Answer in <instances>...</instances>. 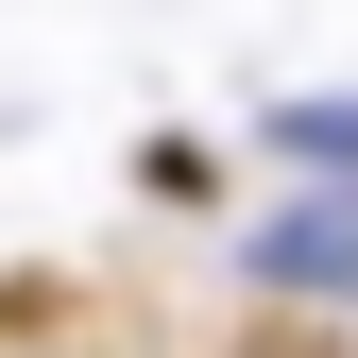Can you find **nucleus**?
<instances>
[{
	"label": "nucleus",
	"mask_w": 358,
	"mask_h": 358,
	"mask_svg": "<svg viewBox=\"0 0 358 358\" xmlns=\"http://www.w3.org/2000/svg\"><path fill=\"white\" fill-rule=\"evenodd\" d=\"M239 290H273V307H358V188H290V205L239 239Z\"/></svg>",
	"instance_id": "1"
},
{
	"label": "nucleus",
	"mask_w": 358,
	"mask_h": 358,
	"mask_svg": "<svg viewBox=\"0 0 358 358\" xmlns=\"http://www.w3.org/2000/svg\"><path fill=\"white\" fill-rule=\"evenodd\" d=\"M256 154H273L290 188H358V103H273V120H256Z\"/></svg>",
	"instance_id": "2"
}]
</instances>
